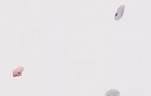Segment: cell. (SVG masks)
Here are the masks:
<instances>
[{"label": "cell", "instance_id": "6da1fadb", "mask_svg": "<svg viewBox=\"0 0 151 96\" xmlns=\"http://www.w3.org/2000/svg\"><path fill=\"white\" fill-rule=\"evenodd\" d=\"M125 8V5L124 4L121 5L118 8L114 16V19L115 20H119L122 17Z\"/></svg>", "mask_w": 151, "mask_h": 96}, {"label": "cell", "instance_id": "7a4b0ae2", "mask_svg": "<svg viewBox=\"0 0 151 96\" xmlns=\"http://www.w3.org/2000/svg\"><path fill=\"white\" fill-rule=\"evenodd\" d=\"M24 67L20 66L13 69L12 71V76L13 77L22 76V73L24 70Z\"/></svg>", "mask_w": 151, "mask_h": 96}, {"label": "cell", "instance_id": "3957f363", "mask_svg": "<svg viewBox=\"0 0 151 96\" xmlns=\"http://www.w3.org/2000/svg\"><path fill=\"white\" fill-rule=\"evenodd\" d=\"M120 92L115 89H111L107 91L105 96H120Z\"/></svg>", "mask_w": 151, "mask_h": 96}]
</instances>
